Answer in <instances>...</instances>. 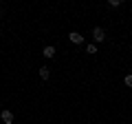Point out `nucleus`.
Listing matches in <instances>:
<instances>
[{"mask_svg": "<svg viewBox=\"0 0 132 124\" xmlns=\"http://www.w3.org/2000/svg\"><path fill=\"white\" fill-rule=\"evenodd\" d=\"M48 75H51L48 67H40V78H42V80H48Z\"/></svg>", "mask_w": 132, "mask_h": 124, "instance_id": "obj_5", "label": "nucleus"}, {"mask_svg": "<svg viewBox=\"0 0 132 124\" xmlns=\"http://www.w3.org/2000/svg\"><path fill=\"white\" fill-rule=\"evenodd\" d=\"M68 40H71L73 44H81L84 42V36H81L79 31H71V33H68Z\"/></svg>", "mask_w": 132, "mask_h": 124, "instance_id": "obj_2", "label": "nucleus"}, {"mask_svg": "<svg viewBox=\"0 0 132 124\" xmlns=\"http://www.w3.org/2000/svg\"><path fill=\"white\" fill-rule=\"evenodd\" d=\"M123 82H126V86H130V89H132V73H128V75L123 78Z\"/></svg>", "mask_w": 132, "mask_h": 124, "instance_id": "obj_7", "label": "nucleus"}, {"mask_svg": "<svg viewBox=\"0 0 132 124\" xmlns=\"http://www.w3.org/2000/svg\"><path fill=\"white\" fill-rule=\"evenodd\" d=\"M0 16H2V11H0Z\"/></svg>", "mask_w": 132, "mask_h": 124, "instance_id": "obj_9", "label": "nucleus"}, {"mask_svg": "<svg viewBox=\"0 0 132 124\" xmlns=\"http://www.w3.org/2000/svg\"><path fill=\"white\" fill-rule=\"evenodd\" d=\"M108 5H110V7H121V0H110Z\"/></svg>", "mask_w": 132, "mask_h": 124, "instance_id": "obj_8", "label": "nucleus"}, {"mask_svg": "<svg viewBox=\"0 0 132 124\" xmlns=\"http://www.w3.org/2000/svg\"><path fill=\"white\" fill-rule=\"evenodd\" d=\"M86 53L95 56V53H97V44H88V47H86Z\"/></svg>", "mask_w": 132, "mask_h": 124, "instance_id": "obj_6", "label": "nucleus"}, {"mask_svg": "<svg viewBox=\"0 0 132 124\" xmlns=\"http://www.w3.org/2000/svg\"><path fill=\"white\" fill-rule=\"evenodd\" d=\"M42 56L51 60V58L55 56V47H51V44H48V47H44V49H42Z\"/></svg>", "mask_w": 132, "mask_h": 124, "instance_id": "obj_4", "label": "nucleus"}, {"mask_svg": "<svg viewBox=\"0 0 132 124\" xmlns=\"http://www.w3.org/2000/svg\"><path fill=\"white\" fill-rule=\"evenodd\" d=\"M93 38H95V42H104L106 40V31L101 27H95L93 29Z\"/></svg>", "mask_w": 132, "mask_h": 124, "instance_id": "obj_1", "label": "nucleus"}, {"mask_svg": "<svg viewBox=\"0 0 132 124\" xmlns=\"http://www.w3.org/2000/svg\"><path fill=\"white\" fill-rule=\"evenodd\" d=\"M0 120H2L5 124H13V113H11L9 109H5L2 113H0Z\"/></svg>", "mask_w": 132, "mask_h": 124, "instance_id": "obj_3", "label": "nucleus"}]
</instances>
